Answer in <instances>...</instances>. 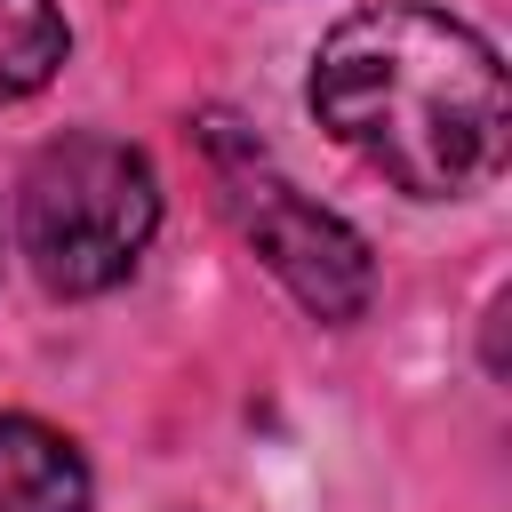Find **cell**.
I'll list each match as a JSON object with an SVG mask.
<instances>
[{
  "label": "cell",
  "instance_id": "obj_3",
  "mask_svg": "<svg viewBox=\"0 0 512 512\" xmlns=\"http://www.w3.org/2000/svg\"><path fill=\"white\" fill-rule=\"evenodd\" d=\"M216 144V176H224V208L240 224V240L288 280V296L312 312V320H360L368 296H376V264H368V240L352 224H336L328 208H312L280 168H264L256 144L240 136H208Z\"/></svg>",
  "mask_w": 512,
  "mask_h": 512
},
{
  "label": "cell",
  "instance_id": "obj_1",
  "mask_svg": "<svg viewBox=\"0 0 512 512\" xmlns=\"http://www.w3.org/2000/svg\"><path fill=\"white\" fill-rule=\"evenodd\" d=\"M312 112L408 200H456L488 184L512 128L496 48L424 0L344 16L312 56Z\"/></svg>",
  "mask_w": 512,
  "mask_h": 512
},
{
  "label": "cell",
  "instance_id": "obj_4",
  "mask_svg": "<svg viewBox=\"0 0 512 512\" xmlns=\"http://www.w3.org/2000/svg\"><path fill=\"white\" fill-rule=\"evenodd\" d=\"M0 512H88L80 448L32 416H0Z\"/></svg>",
  "mask_w": 512,
  "mask_h": 512
},
{
  "label": "cell",
  "instance_id": "obj_5",
  "mask_svg": "<svg viewBox=\"0 0 512 512\" xmlns=\"http://www.w3.org/2000/svg\"><path fill=\"white\" fill-rule=\"evenodd\" d=\"M64 64V16L56 0H0V104L48 88Z\"/></svg>",
  "mask_w": 512,
  "mask_h": 512
},
{
  "label": "cell",
  "instance_id": "obj_2",
  "mask_svg": "<svg viewBox=\"0 0 512 512\" xmlns=\"http://www.w3.org/2000/svg\"><path fill=\"white\" fill-rule=\"evenodd\" d=\"M160 224V176L120 136H56L16 192V240L56 296H96L136 272Z\"/></svg>",
  "mask_w": 512,
  "mask_h": 512
}]
</instances>
